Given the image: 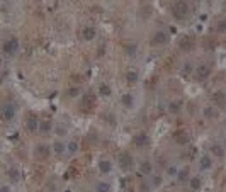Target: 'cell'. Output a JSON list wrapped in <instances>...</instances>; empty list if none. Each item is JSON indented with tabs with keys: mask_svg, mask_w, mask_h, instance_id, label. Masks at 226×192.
Listing matches in <instances>:
<instances>
[{
	"mask_svg": "<svg viewBox=\"0 0 226 192\" xmlns=\"http://www.w3.org/2000/svg\"><path fill=\"white\" fill-rule=\"evenodd\" d=\"M172 14H173L175 19L184 21L185 17H187V14H189L187 2H185V0H178V2H175V3H173V7H172Z\"/></svg>",
	"mask_w": 226,
	"mask_h": 192,
	"instance_id": "1",
	"label": "cell"
},
{
	"mask_svg": "<svg viewBox=\"0 0 226 192\" xmlns=\"http://www.w3.org/2000/svg\"><path fill=\"white\" fill-rule=\"evenodd\" d=\"M97 106V100H95V95L94 94H85L82 97V104H80V109L83 112H92Z\"/></svg>",
	"mask_w": 226,
	"mask_h": 192,
	"instance_id": "2",
	"label": "cell"
},
{
	"mask_svg": "<svg viewBox=\"0 0 226 192\" xmlns=\"http://www.w3.org/2000/svg\"><path fill=\"white\" fill-rule=\"evenodd\" d=\"M167 43H168V34H167V32H163V31H158L155 36H153V39H151V44L153 46L167 44Z\"/></svg>",
	"mask_w": 226,
	"mask_h": 192,
	"instance_id": "3",
	"label": "cell"
},
{
	"mask_svg": "<svg viewBox=\"0 0 226 192\" xmlns=\"http://www.w3.org/2000/svg\"><path fill=\"white\" fill-rule=\"evenodd\" d=\"M192 44H194V39H192L191 36H184V38H180V41H178V48L184 49V51L191 49Z\"/></svg>",
	"mask_w": 226,
	"mask_h": 192,
	"instance_id": "4",
	"label": "cell"
},
{
	"mask_svg": "<svg viewBox=\"0 0 226 192\" xmlns=\"http://www.w3.org/2000/svg\"><path fill=\"white\" fill-rule=\"evenodd\" d=\"M119 165H121V168L127 170L131 165H133V158H131L129 153H122L121 157H119Z\"/></svg>",
	"mask_w": 226,
	"mask_h": 192,
	"instance_id": "5",
	"label": "cell"
},
{
	"mask_svg": "<svg viewBox=\"0 0 226 192\" xmlns=\"http://www.w3.org/2000/svg\"><path fill=\"white\" fill-rule=\"evenodd\" d=\"M38 117H36V114H29V117L25 119V128L29 129V131H34L36 128H38Z\"/></svg>",
	"mask_w": 226,
	"mask_h": 192,
	"instance_id": "6",
	"label": "cell"
},
{
	"mask_svg": "<svg viewBox=\"0 0 226 192\" xmlns=\"http://www.w3.org/2000/svg\"><path fill=\"white\" fill-rule=\"evenodd\" d=\"M17 46H19V43H17V39L16 38H12V39H9V41L3 44V51L5 53H14L17 49Z\"/></svg>",
	"mask_w": 226,
	"mask_h": 192,
	"instance_id": "7",
	"label": "cell"
},
{
	"mask_svg": "<svg viewBox=\"0 0 226 192\" xmlns=\"http://www.w3.org/2000/svg\"><path fill=\"white\" fill-rule=\"evenodd\" d=\"M209 73H211V70H209V66H207V65H201V66L197 68V71H196V75H197L199 80L207 78V77H209Z\"/></svg>",
	"mask_w": 226,
	"mask_h": 192,
	"instance_id": "8",
	"label": "cell"
},
{
	"mask_svg": "<svg viewBox=\"0 0 226 192\" xmlns=\"http://www.w3.org/2000/svg\"><path fill=\"white\" fill-rule=\"evenodd\" d=\"M173 138H175V141H177V143H180V144H185L189 141L187 139V133L182 131V129H178V131L173 133Z\"/></svg>",
	"mask_w": 226,
	"mask_h": 192,
	"instance_id": "9",
	"label": "cell"
},
{
	"mask_svg": "<svg viewBox=\"0 0 226 192\" xmlns=\"http://www.w3.org/2000/svg\"><path fill=\"white\" fill-rule=\"evenodd\" d=\"M213 100H214V104H218L219 107H223L226 104V97H224L223 92H214L213 94Z\"/></svg>",
	"mask_w": 226,
	"mask_h": 192,
	"instance_id": "10",
	"label": "cell"
},
{
	"mask_svg": "<svg viewBox=\"0 0 226 192\" xmlns=\"http://www.w3.org/2000/svg\"><path fill=\"white\" fill-rule=\"evenodd\" d=\"M49 155V148L46 146V144H39L38 148H36V157L38 158H46Z\"/></svg>",
	"mask_w": 226,
	"mask_h": 192,
	"instance_id": "11",
	"label": "cell"
},
{
	"mask_svg": "<svg viewBox=\"0 0 226 192\" xmlns=\"http://www.w3.org/2000/svg\"><path fill=\"white\" fill-rule=\"evenodd\" d=\"M75 175H78V163H76V162L70 167V170H67V172H65V179H67V180L68 179H73Z\"/></svg>",
	"mask_w": 226,
	"mask_h": 192,
	"instance_id": "12",
	"label": "cell"
},
{
	"mask_svg": "<svg viewBox=\"0 0 226 192\" xmlns=\"http://www.w3.org/2000/svg\"><path fill=\"white\" fill-rule=\"evenodd\" d=\"M82 36H83V39L90 41V39L95 38V29H94V27H85V29H82Z\"/></svg>",
	"mask_w": 226,
	"mask_h": 192,
	"instance_id": "13",
	"label": "cell"
},
{
	"mask_svg": "<svg viewBox=\"0 0 226 192\" xmlns=\"http://www.w3.org/2000/svg\"><path fill=\"white\" fill-rule=\"evenodd\" d=\"M111 168H112V165H111V162H107V160H102L100 163H99V170H100L102 173L111 172Z\"/></svg>",
	"mask_w": 226,
	"mask_h": 192,
	"instance_id": "14",
	"label": "cell"
},
{
	"mask_svg": "<svg viewBox=\"0 0 226 192\" xmlns=\"http://www.w3.org/2000/svg\"><path fill=\"white\" fill-rule=\"evenodd\" d=\"M14 114H16V111H14V106H5V111H3V117H5L7 121H10V119L14 117Z\"/></svg>",
	"mask_w": 226,
	"mask_h": 192,
	"instance_id": "15",
	"label": "cell"
},
{
	"mask_svg": "<svg viewBox=\"0 0 226 192\" xmlns=\"http://www.w3.org/2000/svg\"><path fill=\"white\" fill-rule=\"evenodd\" d=\"M148 141V138L145 133H141V135H138V136H134V139H133V143L134 144H145Z\"/></svg>",
	"mask_w": 226,
	"mask_h": 192,
	"instance_id": "16",
	"label": "cell"
},
{
	"mask_svg": "<svg viewBox=\"0 0 226 192\" xmlns=\"http://www.w3.org/2000/svg\"><path fill=\"white\" fill-rule=\"evenodd\" d=\"M126 80H127V83H134L138 80V73H136V71H133V70L127 71V73H126Z\"/></svg>",
	"mask_w": 226,
	"mask_h": 192,
	"instance_id": "17",
	"label": "cell"
},
{
	"mask_svg": "<svg viewBox=\"0 0 226 192\" xmlns=\"http://www.w3.org/2000/svg\"><path fill=\"white\" fill-rule=\"evenodd\" d=\"M99 92L102 94V95L109 97V95H111V87H109V85H105V83H102V85H100V89H99Z\"/></svg>",
	"mask_w": 226,
	"mask_h": 192,
	"instance_id": "18",
	"label": "cell"
},
{
	"mask_svg": "<svg viewBox=\"0 0 226 192\" xmlns=\"http://www.w3.org/2000/svg\"><path fill=\"white\" fill-rule=\"evenodd\" d=\"M211 150H213V153L216 155V157H223L224 155V151H223V148L219 146V144H214L213 148H211Z\"/></svg>",
	"mask_w": 226,
	"mask_h": 192,
	"instance_id": "19",
	"label": "cell"
},
{
	"mask_svg": "<svg viewBox=\"0 0 226 192\" xmlns=\"http://www.w3.org/2000/svg\"><path fill=\"white\" fill-rule=\"evenodd\" d=\"M172 65H173V56H170L168 60L163 63V70H167V71H170L172 70Z\"/></svg>",
	"mask_w": 226,
	"mask_h": 192,
	"instance_id": "20",
	"label": "cell"
},
{
	"mask_svg": "<svg viewBox=\"0 0 226 192\" xmlns=\"http://www.w3.org/2000/svg\"><path fill=\"white\" fill-rule=\"evenodd\" d=\"M182 107V102H172L170 104V112H178Z\"/></svg>",
	"mask_w": 226,
	"mask_h": 192,
	"instance_id": "21",
	"label": "cell"
},
{
	"mask_svg": "<svg viewBox=\"0 0 226 192\" xmlns=\"http://www.w3.org/2000/svg\"><path fill=\"white\" fill-rule=\"evenodd\" d=\"M78 92H80L78 89L71 87V89H68V90H67V95H68V97H76V95H78Z\"/></svg>",
	"mask_w": 226,
	"mask_h": 192,
	"instance_id": "22",
	"label": "cell"
},
{
	"mask_svg": "<svg viewBox=\"0 0 226 192\" xmlns=\"http://www.w3.org/2000/svg\"><path fill=\"white\" fill-rule=\"evenodd\" d=\"M141 170H143L145 173H150V172H151V163H148V162H143V163H141Z\"/></svg>",
	"mask_w": 226,
	"mask_h": 192,
	"instance_id": "23",
	"label": "cell"
},
{
	"mask_svg": "<svg viewBox=\"0 0 226 192\" xmlns=\"http://www.w3.org/2000/svg\"><path fill=\"white\" fill-rule=\"evenodd\" d=\"M201 167H202V168H209V167H211L209 157H204V158H202V160H201Z\"/></svg>",
	"mask_w": 226,
	"mask_h": 192,
	"instance_id": "24",
	"label": "cell"
},
{
	"mask_svg": "<svg viewBox=\"0 0 226 192\" xmlns=\"http://www.w3.org/2000/svg\"><path fill=\"white\" fill-rule=\"evenodd\" d=\"M9 175H10V179H12L14 182L19 180V172H17V170H9Z\"/></svg>",
	"mask_w": 226,
	"mask_h": 192,
	"instance_id": "25",
	"label": "cell"
},
{
	"mask_svg": "<svg viewBox=\"0 0 226 192\" xmlns=\"http://www.w3.org/2000/svg\"><path fill=\"white\" fill-rule=\"evenodd\" d=\"M63 150H65V146L61 143H54V151H56L58 155H61L63 153Z\"/></svg>",
	"mask_w": 226,
	"mask_h": 192,
	"instance_id": "26",
	"label": "cell"
},
{
	"mask_svg": "<svg viewBox=\"0 0 226 192\" xmlns=\"http://www.w3.org/2000/svg\"><path fill=\"white\" fill-rule=\"evenodd\" d=\"M216 29H218L219 32H224V31H226V21H221V22H218Z\"/></svg>",
	"mask_w": 226,
	"mask_h": 192,
	"instance_id": "27",
	"label": "cell"
},
{
	"mask_svg": "<svg viewBox=\"0 0 226 192\" xmlns=\"http://www.w3.org/2000/svg\"><path fill=\"white\" fill-rule=\"evenodd\" d=\"M122 104H124V106H131V104H133L131 95H124V97H122Z\"/></svg>",
	"mask_w": 226,
	"mask_h": 192,
	"instance_id": "28",
	"label": "cell"
},
{
	"mask_svg": "<svg viewBox=\"0 0 226 192\" xmlns=\"http://www.w3.org/2000/svg\"><path fill=\"white\" fill-rule=\"evenodd\" d=\"M199 185H201L199 179H192V182H191V187H192V189H199Z\"/></svg>",
	"mask_w": 226,
	"mask_h": 192,
	"instance_id": "29",
	"label": "cell"
},
{
	"mask_svg": "<svg viewBox=\"0 0 226 192\" xmlns=\"http://www.w3.org/2000/svg\"><path fill=\"white\" fill-rule=\"evenodd\" d=\"M68 150H70V151H76V143H75V141L68 143Z\"/></svg>",
	"mask_w": 226,
	"mask_h": 192,
	"instance_id": "30",
	"label": "cell"
},
{
	"mask_svg": "<svg viewBox=\"0 0 226 192\" xmlns=\"http://www.w3.org/2000/svg\"><path fill=\"white\" fill-rule=\"evenodd\" d=\"M49 128H51V124H49V122H43V126H41V129H43V131H48Z\"/></svg>",
	"mask_w": 226,
	"mask_h": 192,
	"instance_id": "31",
	"label": "cell"
},
{
	"mask_svg": "<svg viewBox=\"0 0 226 192\" xmlns=\"http://www.w3.org/2000/svg\"><path fill=\"white\" fill-rule=\"evenodd\" d=\"M99 189H109V185H105V184H100Z\"/></svg>",
	"mask_w": 226,
	"mask_h": 192,
	"instance_id": "32",
	"label": "cell"
}]
</instances>
